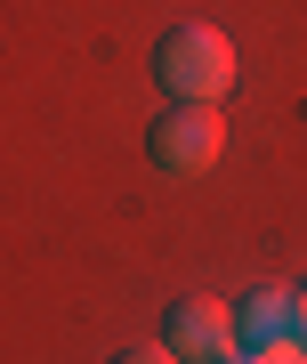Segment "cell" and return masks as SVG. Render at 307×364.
<instances>
[{"label":"cell","instance_id":"1","mask_svg":"<svg viewBox=\"0 0 307 364\" xmlns=\"http://www.w3.org/2000/svg\"><path fill=\"white\" fill-rule=\"evenodd\" d=\"M235 41L218 25H170L162 49H154V81H162L170 97H194V105H218L235 90Z\"/></svg>","mask_w":307,"mask_h":364},{"label":"cell","instance_id":"8","mask_svg":"<svg viewBox=\"0 0 307 364\" xmlns=\"http://www.w3.org/2000/svg\"><path fill=\"white\" fill-rule=\"evenodd\" d=\"M218 364H235V356H218Z\"/></svg>","mask_w":307,"mask_h":364},{"label":"cell","instance_id":"4","mask_svg":"<svg viewBox=\"0 0 307 364\" xmlns=\"http://www.w3.org/2000/svg\"><path fill=\"white\" fill-rule=\"evenodd\" d=\"M235 340L259 348V340H299V291L259 284L251 299H235Z\"/></svg>","mask_w":307,"mask_h":364},{"label":"cell","instance_id":"6","mask_svg":"<svg viewBox=\"0 0 307 364\" xmlns=\"http://www.w3.org/2000/svg\"><path fill=\"white\" fill-rule=\"evenodd\" d=\"M114 364H178V356H170V348H154V340H146V348H122Z\"/></svg>","mask_w":307,"mask_h":364},{"label":"cell","instance_id":"5","mask_svg":"<svg viewBox=\"0 0 307 364\" xmlns=\"http://www.w3.org/2000/svg\"><path fill=\"white\" fill-rule=\"evenodd\" d=\"M235 364H307V340H259V348H235Z\"/></svg>","mask_w":307,"mask_h":364},{"label":"cell","instance_id":"2","mask_svg":"<svg viewBox=\"0 0 307 364\" xmlns=\"http://www.w3.org/2000/svg\"><path fill=\"white\" fill-rule=\"evenodd\" d=\"M218 154H227V114H218V105L178 97V114H162V122L146 130V162L170 170V178H203Z\"/></svg>","mask_w":307,"mask_h":364},{"label":"cell","instance_id":"3","mask_svg":"<svg viewBox=\"0 0 307 364\" xmlns=\"http://www.w3.org/2000/svg\"><path fill=\"white\" fill-rule=\"evenodd\" d=\"M162 348L178 356V364H218V356H235L243 340H235V308L227 299H210V291H186L178 308L162 316Z\"/></svg>","mask_w":307,"mask_h":364},{"label":"cell","instance_id":"7","mask_svg":"<svg viewBox=\"0 0 307 364\" xmlns=\"http://www.w3.org/2000/svg\"><path fill=\"white\" fill-rule=\"evenodd\" d=\"M299 340H307V291H299Z\"/></svg>","mask_w":307,"mask_h":364}]
</instances>
